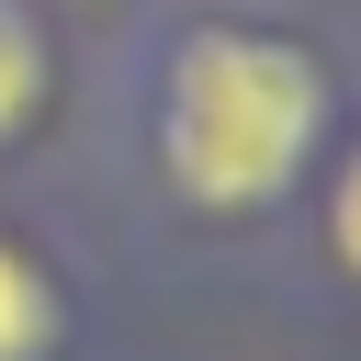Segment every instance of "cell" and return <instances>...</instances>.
<instances>
[{
	"label": "cell",
	"mask_w": 361,
	"mask_h": 361,
	"mask_svg": "<svg viewBox=\"0 0 361 361\" xmlns=\"http://www.w3.org/2000/svg\"><path fill=\"white\" fill-rule=\"evenodd\" d=\"M327 135V79L282 34L203 23L158 68V169L192 214H271Z\"/></svg>",
	"instance_id": "obj_1"
},
{
	"label": "cell",
	"mask_w": 361,
	"mask_h": 361,
	"mask_svg": "<svg viewBox=\"0 0 361 361\" xmlns=\"http://www.w3.org/2000/svg\"><path fill=\"white\" fill-rule=\"evenodd\" d=\"M56 350V282L0 237V361H45Z\"/></svg>",
	"instance_id": "obj_2"
},
{
	"label": "cell",
	"mask_w": 361,
	"mask_h": 361,
	"mask_svg": "<svg viewBox=\"0 0 361 361\" xmlns=\"http://www.w3.org/2000/svg\"><path fill=\"white\" fill-rule=\"evenodd\" d=\"M34 102H45V34L23 0H0V147L34 124Z\"/></svg>",
	"instance_id": "obj_3"
},
{
	"label": "cell",
	"mask_w": 361,
	"mask_h": 361,
	"mask_svg": "<svg viewBox=\"0 0 361 361\" xmlns=\"http://www.w3.org/2000/svg\"><path fill=\"white\" fill-rule=\"evenodd\" d=\"M327 237H338V259L361 271V147L338 158V192H327Z\"/></svg>",
	"instance_id": "obj_4"
}]
</instances>
